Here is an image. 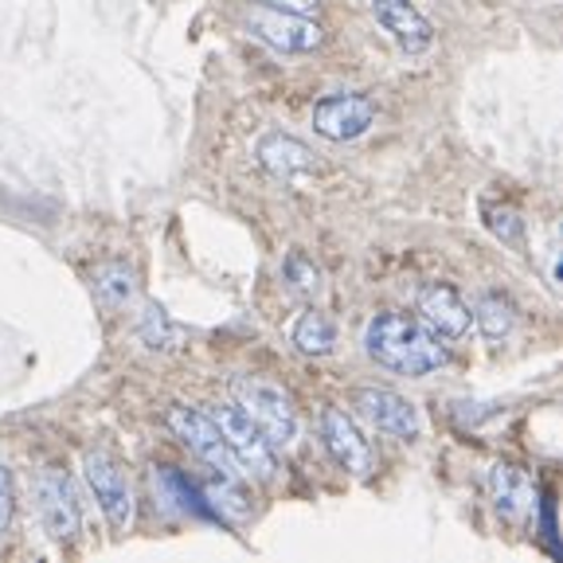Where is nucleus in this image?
<instances>
[{"instance_id": "412c9836", "label": "nucleus", "mask_w": 563, "mask_h": 563, "mask_svg": "<svg viewBox=\"0 0 563 563\" xmlns=\"http://www.w3.org/2000/svg\"><path fill=\"white\" fill-rule=\"evenodd\" d=\"M12 517H16V485H12V474L0 466V540L9 537Z\"/></svg>"}, {"instance_id": "6e6552de", "label": "nucleus", "mask_w": 563, "mask_h": 563, "mask_svg": "<svg viewBox=\"0 0 563 563\" xmlns=\"http://www.w3.org/2000/svg\"><path fill=\"white\" fill-rule=\"evenodd\" d=\"M352 407L368 422L372 431L387 434V439H415L419 434V411L407 404L404 396L387 391V387H361L352 391Z\"/></svg>"}, {"instance_id": "a211bd4d", "label": "nucleus", "mask_w": 563, "mask_h": 563, "mask_svg": "<svg viewBox=\"0 0 563 563\" xmlns=\"http://www.w3.org/2000/svg\"><path fill=\"white\" fill-rule=\"evenodd\" d=\"M137 336L145 349H173L176 341H180V329L168 321V313L161 306H145V313H141L137 321Z\"/></svg>"}, {"instance_id": "f8f14e48", "label": "nucleus", "mask_w": 563, "mask_h": 563, "mask_svg": "<svg viewBox=\"0 0 563 563\" xmlns=\"http://www.w3.org/2000/svg\"><path fill=\"white\" fill-rule=\"evenodd\" d=\"M321 439H325V450L333 454V462L341 470H349V474H356V477L372 474L368 439H364L361 427H356L344 411H336V407H325V411H321Z\"/></svg>"}, {"instance_id": "f3484780", "label": "nucleus", "mask_w": 563, "mask_h": 563, "mask_svg": "<svg viewBox=\"0 0 563 563\" xmlns=\"http://www.w3.org/2000/svg\"><path fill=\"white\" fill-rule=\"evenodd\" d=\"M95 290H98V298L106 301V306H130L133 301V271H125L122 263H110V266H98V274H95Z\"/></svg>"}, {"instance_id": "f257e3e1", "label": "nucleus", "mask_w": 563, "mask_h": 563, "mask_svg": "<svg viewBox=\"0 0 563 563\" xmlns=\"http://www.w3.org/2000/svg\"><path fill=\"white\" fill-rule=\"evenodd\" d=\"M364 352L379 368L396 376L422 379L446 364V344L439 333L422 325L419 317L407 313H376L364 329Z\"/></svg>"}, {"instance_id": "ddd939ff", "label": "nucleus", "mask_w": 563, "mask_h": 563, "mask_svg": "<svg viewBox=\"0 0 563 563\" xmlns=\"http://www.w3.org/2000/svg\"><path fill=\"white\" fill-rule=\"evenodd\" d=\"M372 16L379 20V27H384L407 55H422L434 44L431 20L422 16L411 0H372Z\"/></svg>"}, {"instance_id": "f03ea898", "label": "nucleus", "mask_w": 563, "mask_h": 563, "mask_svg": "<svg viewBox=\"0 0 563 563\" xmlns=\"http://www.w3.org/2000/svg\"><path fill=\"white\" fill-rule=\"evenodd\" d=\"M235 404L251 415L271 446H290L298 439V415L290 407V396L266 379H235Z\"/></svg>"}, {"instance_id": "39448f33", "label": "nucleus", "mask_w": 563, "mask_h": 563, "mask_svg": "<svg viewBox=\"0 0 563 563\" xmlns=\"http://www.w3.org/2000/svg\"><path fill=\"white\" fill-rule=\"evenodd\" d=\"M35 497H40V520H44V532L52 540H75L82 525V512H79V493L70 485V477L63 470L47 466L40 470L35 477Z\"/></svg>"}, {"instance_id": "aec40b11", "label": "nucleus", "mask_w": 563, "mask_h": 563, "mask_svg": "<svg viewBox=\"0 0 563 563\" xmlns=\"http://www.w3.org/2000/svg\"><path fill=\"white\" fill-rule=\"evenodd\" d=\"M282 271H286V278H290V286L298 294H317V290H321V271H317V266L309 263L301 251L286 255V266H282Z\"/></svg>"}, {"instance_id": "9d476101", "label": "nucleus", "mask_w": 563, "mask_h": 563, "mask_svg": "<svg viewBox=\"0 0 563 563\" xmlns=\"http://www.w3.org/2000/svg\"><path fill=\"white\" fill-rule=\"evenodd\" d=\"M255 161L282 185H306L317 173V157L306 141H298L294 133H263L255 141Z\"/></svg>"}, {"instance_id": "4be33fe9", "label": "nucleus", "mask_w": 563, "mask_h": 563, "mask_svg": "<svg viewBox=\"0 0 563 563\" xmlns=\"http://www.w3.org/2000/svg\"><path fill=\"white\" fill-rule=\"evenodd\" d=\"M266 4L278 12H294V16H317L321 9V0H266Z\"/></svg>"}, {"instance_id": "dca6fc26", "label": "nucleus", "mask_w": 563, "mask_h": 563, "mask_svg": "<svg viewBox=\"0 0 563 563\" xmlns=\"http://www.w3.org/2000/svg\"><path fill=\"white\" fill-rule=\"evenodd\" d=\"M290 336H294V344H298V352H306V356H325L336 344V325H333V317L309 309V313L298 317V325H294Z\"/></svg>"}, {"instance_id": "0eeeda50", "label": "nucleus", "mask_w": 563, "mask_h": 563, "mask_svg": "<svg viewBox=\"0 0 563 563\" xmlns=\"http://www.w3.org/2000/svg\"><path fill=\"white\" fill-rule=\"evenodd\" d=\"M251 32L271 44L274 52H286V55H306L317 52L325 32L321 24H313L309 16H294V12H278V9H251Z\"/></svg>"}, {"instance_id": "20e7f679", "label": "nucleus", "mask_w": 563, "mask_h": 563, "mask_svg": "<svg viewBox=\"0 0 563 563\" xmlns=\"http://www.w3.org/2000/svg\"><path fill=\"white\" fill-rule=\"evenodd\" d=\"M211 419L220 427L223 442H228L239 470H246V474H255V477H274V446L266 442V434L251 422V415H246L243 407L223 404V407H216Z\"/></svg>"}, {"instance_id": "4468645a", "label": "nucleus", "mask_w": 563, "mask_h": 563, "mask_svg": "<svg viewBox=\"0 0 563 563\" xmlns=\"http://www.w3.org/2000/svg\"><path fill=\"white\" fill-rule=\"evenodd\" d=\"M489 497H493V509L501 512L509 525H528L540 505L532 477H528L520 466H509V462L489 470Z\"/></svg>"}, {"instance_id": "7ed1b4c3", "label": "nucleus", "mask_w": 563, "mask_h": 563, "mask_svg": "<svg viewBox=\"0 0 563 563\" xmlns=\"http://www.w3.org/2000/svg\"><path fill=\"white\" fill-rule=\"evenodd\" d=\"M168 427H173L176 439L185 442L200 462H208L223 482H235L239 466H235V457H231L228 442H223L220 427H216L211 415L196 411V407H188V404H173L168 407Z\"/></svg>"}, {"instance_id": "423d86ee", "label": "nucleus", "mask_w": 563, "mask_h": 563, "mask_svg": "<svg viewBox=\"0 0 563 563\" xmlns=\"http://www.w3.org/2000/svg\"><path fill=\"white\" fill-rule=\"evenodd\" d=\"M82 470H87L95 501H98V509L106 512L110 528H114V532H125L133 520V493H130V482H125L122 466H118L106 450H90V454L82 457Z\"/></svg>"}, {"instance_id": "1a4fd4ad", "label": "nucleus", "mask_w": 563, "mask_h": 563, "mask_svg": "<svg viewBox=\"0 0 563 563\" xmlns=\"http://www.w3.org/2000/svg\"><path fill=\"white\" fill-rule=\"evenodd\" d=\"M376 125L368 95H325L313 106V130L325 141H356Z\"/></svg>"}, {"instance_id": "6ab92c4d", "label": "nucleus", "mask_w": 563, "mask_h": 563, "mask_svg": "<svg viewBox=\"0 0 563 563\" xmlns=\"http://www.w3.org/2000/svg\"><path fill=\"white\" fill-rule=\"evenodd\" d=\"M482 216H485V228H489L493 235L501 239V243L525 246V220H520V216L512 208H493V203H485Z\"/></svg>"}, {"instance_id": "9b49d317", "label": "nucleus", "mask_w": 563, "mask_h": 563, "mask_svg": "<svg viewBox=\"0 0 563 563\" xmlns=\"http://www.w3.org/2000/svg\"><path fill=\"white\" fill-rule=\"evenodd\" d=\"M415 309H419L422 325L439 333L442 341H457V336L470 333V306L450 282H427L415 298Z\"/></svg>"}, {"instance_id": "2eb2a0df", "label": "nucleus", "mask_w": 563, "mask_h": 563, "mask_svg": "<svg viewBox=\"0 0 563 563\" xmlns=\"http://www.w3.org/2000/svg\"><path fill=\"white\" fill-rule=\"evenodd\" d=\"M470 321L482 329L485 341H505V336L512 333V325H517V309H512V301L501 298V294H485L474 306V313H470Z\"/></svg>"}]
</instances>
